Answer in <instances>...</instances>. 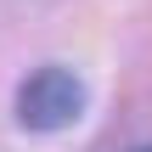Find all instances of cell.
<instances>
[{
    "label": "cell",
    "instance_id": "obj_1",
    "mask_svg": "<svg viewBox=\"0 0 152 152\" xmlns=\"http://www.w3.org/2000/svg\"><path fill=\"white\" fill-rule=\"evenodd\" d=\"M79 113H85V85H79L68 68H39V73H28L23 90H17V124L34 130V135L68 130Z\"/></svg>",
    "mask_w": 152,
    "mask_h": 152
}]
</instances>
